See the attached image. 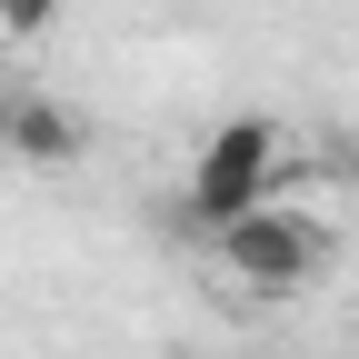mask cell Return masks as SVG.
<instances>
[{"label": "cell", "instance_id": "1", "mask_svg": "<svg viewBox=\"0 0 359 359\" xmlns=\"http://www.w3.org/2000/svg\"><path fill=\"white\" fill-rule=\"evenodd\" d=\"M280 190H290L280 120H230V130H210V150H200V170H190V190H180V219L210 240V230H230L240 210L280 200Z\"/></svg>", "mask_w": 359, "mask_h": 359}, {"label": "cell", "instance_id": "2", "mask_svg": "<svg viewBox=\"0 0 359 359\" xmlns=\"http://www.w3.org/2000/svg\"><path fill=\"white\" fill-rule=\"evenodd\" d=\"M210 250H219V269L230 280H250V290H309L330 269V219L320 210H299L290 190L280 200H259V210H240L230 230H210Z\"/></svg>", "mask_w": 359, "mask_h": 359}, {"label": "cell", "instance_id": "3", "mask_svg": "<svg viewBox=\"0 0 359 359\" xmlns=\"http://www.w3.org/2000/svg\"><path fill=\"white\" fill-rule=\"evenodd\" d=\"M90 150V130L70 120V100H50V90H11V140H0V160H30V170H70Z\"/></svg>", "mask_w": 359, "mask_h": 359}, {"label": "cell", "instance_id": "4", "mask_svg": "<svg viewBox=\"0 0 359 359\" xmlns=\"http://www.w3.org/2000/svg\"><path fill=\"white\" fill-rule=\"evenodd\" d=\"M50 20H60V0H0V30L11 40H40Z\"/></svg>", "mask_w": 359, "mask_h": 359}, {"label": "cell", "instance_id": "5", "mask_svg": "<svg viewBox=\"0 0 359 359\" xmlns=\"http://www.w3.org/2000/svg\"><path fill=\"white\" fill-rule=\"evenodd\" d=\"M0 140H11V90H0Z\"/></svg>", "mask_w": 359, "mask_h": 359}]
</instances>
